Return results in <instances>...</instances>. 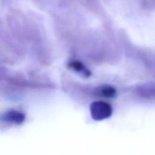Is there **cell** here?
Returning a JSON list of instances; mask_svg holds the SVG:
<instances>
[{
    "label": "cell",
    "mask_w": 155,
    "mask_h": 155,
    "mask_svg": "<svg viewBox=\"0 0 155 155\" xmlns=\"http://www.w3.org/2000/svg\"><path fill=\"white\" fill-rule=\"evenodd\" d=\"M68 67L73 69L74 71L81 73L85 77H89L91 76V72L85 67V66L79 61H73L68 64Z\"/></svg>",
    "instance_id": "2"
},
{
    "label": "cell",
    "mask_w": 155,
    "mask_h": 155,
    "mask_svg": "<svg viewBox=\"0 0 155 155\" xmlns=\"http://www.w3.org/2000/svg\"><path fill=\"white\" fill-rule=\"evenodd\" d=\"M7 116L9 120L15 123L22 122L24 119V116L22 113L15 111L10 112Z\"/></svg>",
    "instance_id": "4"
},
{
    "label": "cell",
    "mask_w": 155,
    "mask_h": 155,
    "mask_svg": "<svg viewBox=\"0 0 155 155\" xmlns=\"http://www.w3.org/2000/svg\"><path fill=\"white\" fill-rule=\"evenodd\" d=\"M96 93L99 96L105 97H114L116 96V89L110 85H104L99 87L96 90Z\"/></svg>",
    "instance_id": "3"
},
{
    "label": "cell",
    "mask_w": 155,
    "mask_h": 155,
    "mask_svg": "<svg viewBox=\"0 0 155 155\" xmlns=\"http://www.w3.org/2000/svg\"><path fill=\"white\" fill-rule=\"evenodd\" d=\"M91 117L95 120H102L110 117L113 113L111 106L102 101L92 102L90 106Z\"/></svg>",
    "instance_id": "1"
}]
</instances>
